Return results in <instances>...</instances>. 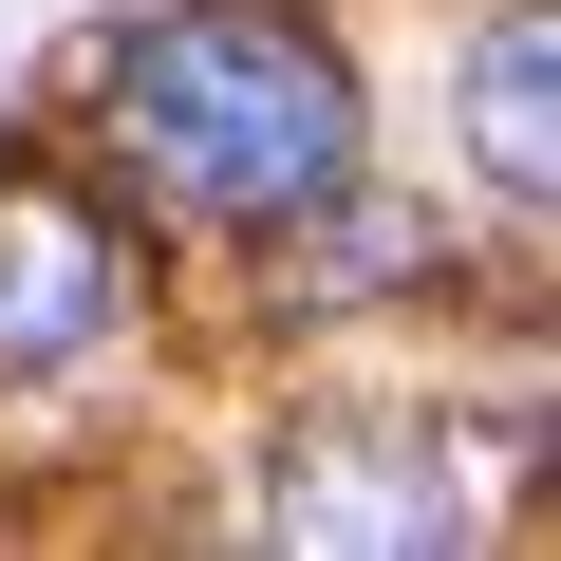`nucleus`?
Here are the masks:
<instances>
[{"label":"nucleus","instance_id":"nucleus-1","mask_svg":"<svg viewBox=\"0 0 561 561\" xmlns=\"http://www.w3.org/2000/svg\"><path fill=\"white\" fill-rule=\"evenodd\" d=\"M113 150L187 206V225H280L356 169V57L280 0H187V20L113 38Z\"/></svg>","mask_w":561,"mask_h":561},{"label":"nucleus","instance_id":"nucleus-2","mask_svg":"<svg viewBox=\"0 0 561 561\" xmlns=\"http://www.w3.org/2000/svg\"><path fill=\"white\" fill-rule=\"evenodd\" d=\"M262 542L431 561V542H468V449L412 412H300V431H262Z\"/></svg>","mask_w":561,"mask_h":561},{"label":"nucleus","instance_id":"nucleus-3","mask_svg":"<svg viewBox=\"0 0 561 561\" xmlns=\"http://www.w3.org/2000/svg\"><path fill=\"white\" fill-rule=\"evenodd\" d=\"M113 319H131V243H113V206L0 169V375H76Z\"/></svg>","mask_w":561,"mask_h":561},{"label":"nucleus","instance_id":"nucleus-4","mask_svg":"<svg viewBox=\"0 0 561 561\" xmlns=\"http://www.w3.org/2000/svg\"><path fill=\"white\" fill-rule=\"evenodd\" d=\"M262 243H280V319H375L393 280L431 262V206H393V187H356V169H337L319 206H280Z\"/></svg>","mask_w":561,"mask_h":561},{"label":"nucleus","instance_id":"nucleus-5","mask_svg":"<svg viewBox=\"0 0 561 561\" xmlns=\"http://www.w3.org/2000/svg\"><path fill=\"white\" fill-rule=\"evenodd\" d=\"M468 169L505 206L561 187V20L542 0H486V38H468Z\"/></svg>","mask_w":561,"mask_h":561}]
</instances>
